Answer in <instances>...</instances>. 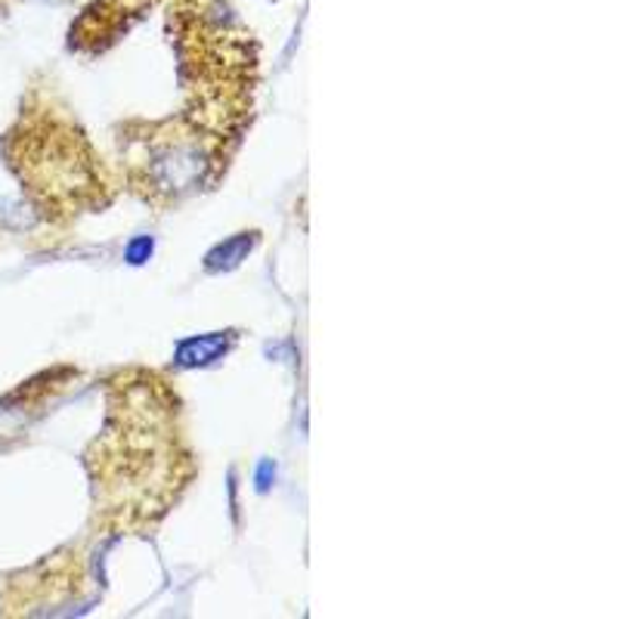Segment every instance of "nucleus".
Returning a JSON list of instances; mask_svg holds the SVG:
<instances>
[{
    "label": "nucleus",
    "instance_id": "obj_1",
    "mask_svg": "<svg viewBox=\"0 0 619 619\" xmlns=\"http://www.w3.org/2000/svg\"><path fill=\"white\" fill-rule=\"evenodd\" d=\"M90 526L149 536L196 484L198 458L183 424V397L162 369L131 366L106 381V422L84 449Z\"/></svg>",
    "mask_w": 619,
    "mask_h": 619
},
{
    "label": "nucleus",
    "instance_id": "obj_2",
    "mask_svg": "<svg viewBox=\"0 0 619 619\" xmlns=\"http://www.w3.org/2000/svg\"><path fill=\"white\" fill-rule=\"evenodd\" d=\"M0 159L47 227L66 229L87 214L112 208L121 180L90 133L50 87H29L0 133Z\"/></svg>",
    "mask_w": 619,
    "mask_h": 619
},
{
    "label": "nucleus",
    "instance_id": "obj_3",
    "mask_svg": "<svg viewBox=\"0 0 619 619\" xmlns=\"http://www.w3.org/2000/svg\"><path fill=\"white\" fill-rule=\"evenodd\" d=\"M167 25L186 87L183 109L242 143L261 82V50L254 34L229 0H171Z\"/></svg>",
    "mask_w": 619,
    "mask_h": 619
},
{
    "label": "nucleus",
    "instance_id": "obj_4",
    "mask_svg": "<svg viewBox=\"0 0 619 619\" xmlns=\"http://www.w3.org/2000/svg\"><path fill=\"white\" fill-rule=\"evenodd\" d=\"M121 183L155 214L177 211L224 180L239 140L180 109L164 118H124L115 128Z\"/></svg>",
    "mask_w": 619,
    "mask_h": 619
},
{
    "label": "nucleus",
    "instance_id": "obj_5",
    "mask_svg": "<svg viewBox=\"0 0 619 619\" xmlns=\"http://www.w3.org/2000/svg\"><path fill=\"white\" fill-rule=\"evenodd\" d=\"M87 583V561L82 549H59L25 571L0 579V617H47L66 610Z\"/></svg>",
    "mask_w": 619,
    "mask_h": 619
},
{
    "label": "nucleus",
    "instance_id": "obj_6",
    "mask_svg": "<svg viewBox=\"0 0 619 619\" xmlns=\"http://www.w3.org/2000/svg\"><path fill=\"white\" fill-rule=\"evenodd\" d=\"M152 7H155V0H94L72 25L68 44L87 56L106 53L131 32Z\"/></svg>",
    "mask_w": 619,
    "mask_h": 619
},
{
    "label": "nucleus",
    "instance_id": "obj_7",
    "mask_svg": "<svg viewBox=\"0 0 619 619\" xmlns=\"http://www.w3.org/2000/svg\"><path fill=\"white\" fill-rule=\"evenodd\" d=\"M7 3H10V0H0V7H7Z\"/></svg>",
    "mask_w": 619,
    "mask_h": 619
}]
</instances>
